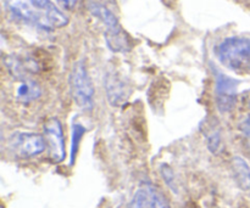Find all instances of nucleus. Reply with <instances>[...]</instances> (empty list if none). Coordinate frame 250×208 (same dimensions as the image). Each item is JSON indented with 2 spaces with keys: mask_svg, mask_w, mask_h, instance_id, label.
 <instances>
[{
  "mask_svg": "<svg viewBox=\"0 0 250 208\" xmlns=\"http://www.w3.org/2000/svg\"><path fill=\"white\" fill-rule=\"evenodd\" d=\"M238 82L220 75L216 79L217 106L221 112H229L236 105V89Z\"/></svg>",
  "mask_w": 250,
  "mask_h": 208,
  "instance_id": "nucleus-8",
  "label": "nucleus"
},
{
  "mask_svg": "<svg viewBox=\"0 0 250 208\" xmlns=\"http://www.w3.org/2000/svg\"><path fill=\"white\" fill-rule=\"evenodd\" d=\"M205 138H207L208 148L212 153H217L221 149V135H220L219 131L215 128L210 129L205 133Z\"/></svg>",
  "mask_w": 250,
  "mask_h": 208,
  "instance_id": "nucleus-13",
  "label": "nucleus"
},
{
  "mask_svg": "<svg viewBox=\"0 0 250 208\" xmlns=\"http://www.w3.org/2000/svg\"><path fill=\"white\" fill-rule=\"evenodd\" d=\"M7 11L17 19L45 31L65 27L68 19L50 0H2Z\"/></svg>",
  "mask_w": 250,
  "mask_h": 208,
  "instance_id": "nucleus-1",
  "label": "nucleus"
},
{
  "mask_svg": "<svg viewBox=\"0 0 250 208\" xmlns=\"http://www.w3.org/2000/svg\"><path fill=\"white\" fill-rule=\"evenodd\" d=\"M44 138L49 149V156L54 163H60L66 157L65 138L60 121L55 117L49 118L44 124Z\"/></svg>",
  "mask_w": 250,
  "mask_h": 208,
  "instance_id": "nucleus-6",
  "label": "nucleus"
},
{
  "mask_svg": "<svg viewBox=\"0 0 250 208\" xmlns=\"http://www.w3.org/2000/svg\"><path fill=\"white\" fill-rule=\"evenodd\" d=\"M9 148L21 157H34L43 152L46 146L45 138L37 133L17 132L9 139Z\"/></svg>",
  "mask_w": 250,
  "mask_h": 208,
  "instance_id": "nucleus-5",
  "label": "nucleus"
},
{
  "mask_svg": "<svg viewBox=\"0 0 250 208\" xmlns=\"http://www.w3.org/2000/svg\"><path fill=\"white\" fill-rule=\"evenodd\" d=\"M232 173L237 185L244 191L250 190V167L246 160L237 156L232 160Z\"/></svg>",
  "mask_w": 250,
  "mask_h": 208,
  "instance_id": "nucleus-9",
  "label": "nucleus"
},
{
  "mask_svg": "<svg viewBox=\"0 0 250 208\" xmlns=\"http://www.w3.org/2000/svg\"><path fill=\"white\" fill-rule=\"evenodd\" d=\"M126 84L120 80H111L106 84V94L112 105H120L128 99L129 93L127 92Z\"/></svg>",
  "mask_w": 250,
  "mask_h": 208,
  "instance_id": "nucleus-11",
  "label": "nucleus"
},
{
  "mask_svg": "<svg viewBox=\"0 0 250 208\" xmlns=\"http://www.w3.org/2000/svg\"><path fill=\"white\" fill-rule=\"evenodd\" d=\"M216 56L229 70L237 73L250 71V39L243 37L226 38L216 46Z\"/></svg>",
  "mask_w": 250,
  "mask_h": 208,
  "instance_id": "nucleus-3",
  "label": "nucleus"
},
{
  "mask_svg": "<svg viewBox=\"0 0 250 208\" xmlns=\"http://www.w3.org/2000/svg\"><path fill=\"white\" fill-rule=\"evenodd\" d=\"M70 87L76 104L82 110H92L94 105V87L82 61L76 62L71 71Z\"/></svg>",
  "mask_w": 250,
  "mask_h": 208,
  "instance_id": "nucleus-4",
  "label": "nucleus"
},
{
  "mask_svg": "<svg viewBox=\"0 0 250 208\" xmlns=\"http://www.w3.org/2000/svg\"><path fill=\"white\" fill-rule=\"evenodd\" d=\"M88 10L95 19L104 24L105 39L110 50L114 53H127L131 50L132 44L128 34L120 26L119 19L109 7L102 2L92 1L88 4Z\"/></svg>",
  "mask_w": 250,
  "mask_h": 208,
  "instance_id": "nucleus-2",
  "label": "nucleus"
},
{
  "mask_svg": "<svg viewBox=\"0 0 250 208\" xmlns=\"http://www.w3.org/2000/svg\"><path fill=\"white\" fill-rule=\"evenodd\" d=\"M249 104H250V96H249Z\"/></svg>",
  "mask_w": 250,
  "mask_h": 208,
  "instance_id": "nucleus-16",
  "label": "nucleus"
},
{
  "mask_svg": "<svg viewBox=\"0 0 250 208\" xmlns=\"http://www.w3.org/2000/svg\"><path fill=\"white\" fill-rule=\"evenodd\" d=\"M243 131H244V133H246L247 138H248L249 140H250V117H249L248 119H247L246 122H244V124H243Z\"/></svg>",
  "mask_w": 250,
  "mask_h": 208,
  "instance_id": "nucleus-15",
  "label": "nucleus"
},
{
  "mask_svg": "<svg viewBox=\"0 0 250 208\" xmlns=\"http://www.w3.org/2000/svg\"><path fill=\"white\" fill-rule=\"evenodd\" d=\"M85 133V128L82 124H75L72 131V146H71V165L75 162L76 155L78 152V148H80V143L82 140L83 134Z\"/></svg>",
  "mask_w": 250,
  "mask_h": 208,
  "instance_id": "nucleus-12",
  "label": "nucleus"
},
{
  "mask_svg": "<svg viewBox=\"0 0 250 208\" xmlns=\"http://www.w3.org/2000/svg\"><path fill=\"white\" fill-rule=\"evenodd\" d=\"M128 208H170V206L155 187L144 184L136 191Z\"/></svg>",
  "mask_w": 250,
  "mask_h": 208,
  "instance_id": "nucleus-7",
  "label": "nucleus"
},
{
  "mask_svg": "<svg viewBox=\"0 0 250 208\" xmlns=\"http://www.w3.org/2000/svg\"><path fill=\"white\" fill-rule=\"evenodd\" d=\"M41 96V88L34 80L22 79L21 84L16 89V97L19 101L28 104Z\"/></svg>",
  "mask_w": 250,
  "mask_h": 208,
  "instance_id": "nucleus-10",
  "label": "nucleus"
},
{
  "mask_svg": "<svg viewBox=\"0 0 250 208\" xmlns=\"http://www.w3.org/2000/svg\"><path fill=\"white\" fill-rule=\"evenodd\" d=\"M110 1H114V0H110Z\"/></svg>",
  "mask_w": 250,
  "mask_h": 208,
  "instance_id": "nucleus-17",
  "label": "nucleus"
},
{
  "mask_svg": "<svg viewBox=\"0 0 250 208\" xmlns=\"http://www.w3.org/2000/svg\"><path fill=\"white\" fill-rule=\"evenodd\" d=\"M58 1L60 2L63 7H66V9H73L76 2H77V0H58Z\"/></svg>",
  "mask_w": 250,
  "mask_h": 208,
  "instance_id": "nucleus-14",
  "label": "nucleus"
}]
</instances>
